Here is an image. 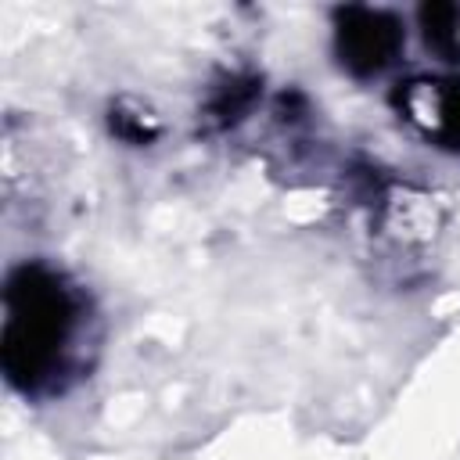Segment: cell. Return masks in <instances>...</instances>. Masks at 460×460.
Returning a JSON list of instances; mask_svg holds the SVG:
<instances>
[{
	"label": "cell",
	"mask_w": 460,
	"mask_h": 460,
	"mask_svg": "<svg viewBox=\"0 0 460 460\" xmlns=\"http://www.w3.org/2000/svg\"><path fill=\"white\" fill-rule=\"evenodd\" d=\"M75 298L58 277L43 270H22L7 288L4 363L11 377L36 385L58 374L75 331Z\"/></svg>",
	"instance_id": "6da1fadb"
},
{
	"label": "cell",
	"mask_w": 460,
	"mask_h": 460,
	"mask_svg": "<svg viewBox=\"0 0 460 460\" xmlns=\"http://www.w3.org/2000/svg\"><path fill=\"white\" fill-rule=\"evenodd\" d=\"M399 25L381 11H345L338 29L341 61L356 72H377L399 50Z\"/></svg>",
	"instance_id": "7a4b0ae2"
},
{
	"label": "cell",
	"mask_w": 460,
	"mask_h": 460,
	"mask_svg": "<svg viewBox=\"0 0 460 460\" xmlns=\"http://www.w3.org/2000/svg\"><path fill=\"white\" fill-rule=\"evenodd\" d=\"M410 119L435 137H460V83L413 79L402 97Z\"/></svg>",
	"instance_id": "3957f363"
}]
</instances>
